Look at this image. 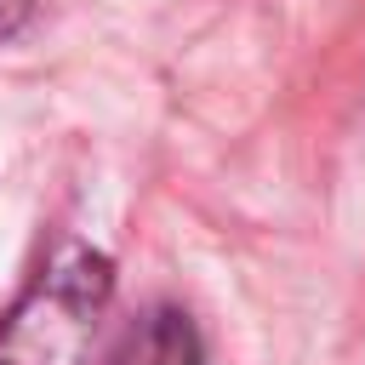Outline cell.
<instances>
[{
    "instance_id": "6da1fadb",
    "label": "cell",
    "mask_w": 365,
    "mask_h": 365,
    "mask_svg": "<svg viewBox=\"0 0 365 365\" xmlns=\"http://www.w3.org/2000/svg\"><path fill=\"white\" fill-rule=\"evenodd\" d=\"M114 297V262L63 240L0 319V365H86L97 319Z\"/></svg>"
},
{
    "instance_id": "7a4b0ae2",
    "label": "cell",
    "mask_w": 365,
    "mask_h": 365,
    "mask_svg": "<svg viewBox=\"0 0 365 365\" xmlns=\"http://www.w3.org/2000/svg\"><path fill=\"white\" fill-rule=\"evenodd\" d=\"M103 365H205V342H200V325L182 308L154 302L108 342Z\"/></svg>"
},
{
    "instance_id": "3957f363",
    "label": "cell",
    "mask_w": 365,
    "mask_h": 365,
    "mask_svg": "<svg viewBox=\"0 0 365 365\" xmlns=\"http://www.w3.org/2000/svg\"><path fill=\"white\" fill-rule=\"evenodd\" d=\"M29 17H34V0H0V40H11Z\"/></svg>"
}]
</instances>
